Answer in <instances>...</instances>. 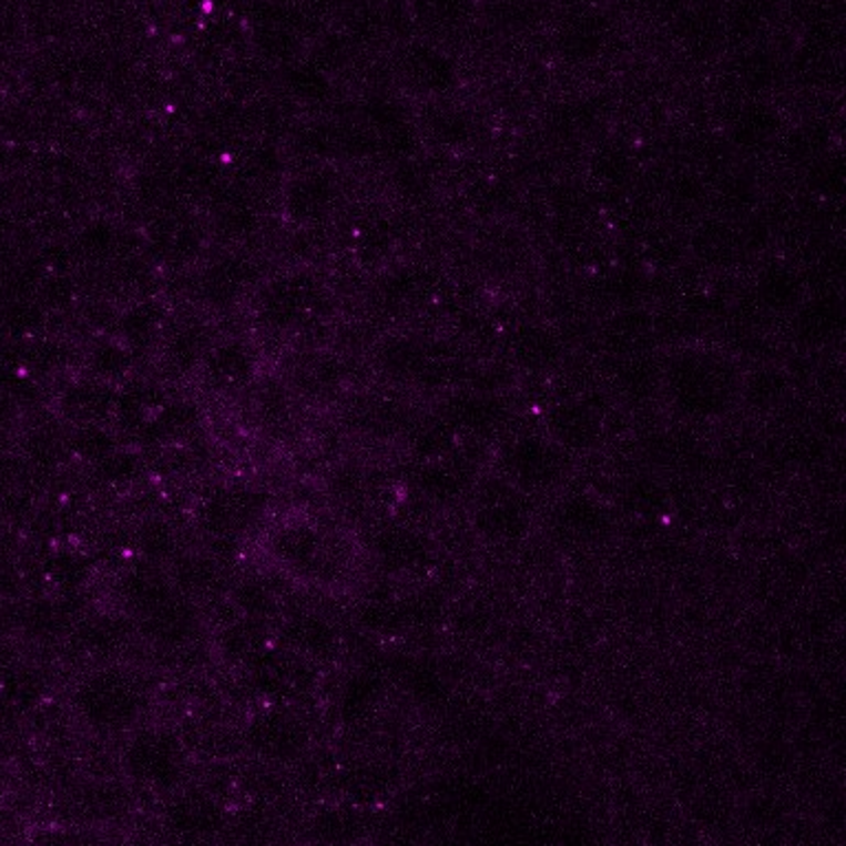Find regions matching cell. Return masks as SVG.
Masks as SVG:
<instances>
[{
	"label": "cell",
	"instance_id": "9",
	"mask_svg": "<svg viewBox=\"0 0 846 846\" xmlns=\"http://www.w3.org/2000/svg\"><path fill=\"white\" fill-rule=\"evenodd\" d=\"M172 823L179 832L203 834L216 825V809L207 801H185L174 809Z\"/></svg>",
	"mask_w": 846,
	"mask_h": 846
},
{
	"label": "cell",
	"instance_id": "1",
	"mask_svg": "<svg viewBox=\"0 0 846 846\" xmlns=\"http://www.w3.org/2000/svg\"><path fill=\"white\" fill-rule=\"evenodd\" d=\"M144 703L142 685L124 673L106 671L89 679L78 692V705L86 718L104 727L131 723Z\"/></svg>",
	"mask_w": 846,
	"mask_h": 846
},
{
	"label": "cell",
	"instance_id": "4",
	"mask_svg": "<svg viewBox=\"0 0 846 846\" xmlns=\"http://www.w3.org/2000/svg\"><path fill=\"white\" fill-rule=\"evenodd\" d=\"M261 501L252 492L230 490L216 495L203 511L210 531L221 536H234L245 529L258 513Z\"/></svg>",
	"mask_w": 846,
	"mask_h": 846
},
{
	"label": "cell",
	"instance_id": "10",
	"mask_svg": "<svg viewBox=\"0 0 846 846\" xmlns=\"http://www.w3.org/2000/svg\"><path fill=\"white\" fill-rule=\"evenodd\" d=\"M80 640L84 642L86 649L104 653V651H113L124 640V629L118 622L98 620V622L84 624V629L80 631Z\"/></svg>",
	"mask_w": 846,
	"mask_h": 846
},
{
	"label": "cell",
	"instance_id": "3",
	"mask_svg": "<svg viewBox=\"0 0 846 846\" xmlns=\"http://www.w3.org/2000/svg\"><path fill=\"white\" fill-rule=\"evenodd\" d=\"M305 741H307V736H305V730L300 727V723L296 718H292L287 714H278V712L261 716L249 730V743L263 756H269L276 761H287V758L296 756L303 750Z\"/></svg>",
	"mask_w": 846,
	"mask_h": 846
},
{
	"label": "cell",
	"instance_id": "6",
	"mask_svg": "<svg viewBox=\"0 0 846 846\" xmlns=\"http://www.w3.org/2000/svg\"><path fill=\"white\" fill-rule=\"evenodd\" d=\"M192 622V611L183 602H172L169 598L160 607L149 611L146 626L155 640L176 644L190 633Z\"/></svg>",
	"mask_w": 846,
	"mask_h": 846
},
{
	"label": "cell",
	"instance_id": "8",
	"mask_svg": "<svg viewBox=\"0 0 846 846\" xmlns=\"http://www.w3.org/2000/svg\"><path fill=\"white\" fill-rule=\"evenodd\" d=\"M285 640L298 653L303 651V653L318 655L332 646L334 633L329 631V626L325 622L309 618V615H303V618L292 620L285 626Z\"/></svg>",
	"mask_w": 846,
	"mask_h": 846
},
{
	"label": "cell",
	"instance_id": "2",
	"mask_svg": "<svg viewBox=\"0 0 846 846\" xmlns=\"http://www.w3.org/2000/svg\"><path fill=\"white\" fill-rule=\"evenodd\" d=\"M129 772L153 787H170L176 783L179 772H181V758H179V747L174 738L166 734L149 732L140 736L129 754H126Z\"/></svg>",
	"mask_w": 846,
	"mask_h": 846
},
{
	"label": "cell",
	"instance_id": "5",
	"mask_svg": "<svg viewBox=\"0 0 846 846\" xmlns=\"http://www.w3.org/2000/svg\"><path fill=\"white\" fill-rule=\"evenodd\" d=\"M256 685L265 694L289 696L303 690L305 685V669L298 660L287 655H267L261 658L254 666Z\"/></svg>",
	"mask_w": 846,
	"mask_h": 846
},
{
	"label": "cell",
	"instance_id": "7",
	"mask_svg": "<svg viewBox=\"0 0 846 846\" xmlns=\"http://www.w3.org/2000/svg\"><path fill=\"white\" fill-rule=\"evenodd\" d=\"M274 553L289 567H307L318 553V536L303 524L287 527L276 536Z\"/></svg>",
	"mask_w": 846,
	"mask_h": 846
},
{
	"label": "cell",
	"instance_id": "12",
	"mask_svg": "<svg viewBox=\"0 0 846 846\" xmlns=\"http://www.w3.org/2000/svg\"><path fill=\"white\" fill-rule=\"evenodd\" d=\"M214 575H216L214 567H210V562L205 560H185L183 567L179 569L181 584L187 589H207Z\"/></svg>",
	"mask_w": 846,
	"mask_h": 846
},
{
	"label": "cell",
	"instance_id": "11",
	"mask_svg": "<svg viewBox=\"0 0 846 846\" xmlns=\"http://www.w3.org/2000/svg\"><path fill=\"white\" fill-rule=\"evenodd\" d=\"M140 538H142V549L153 558H164L172 551V533L164 522L144 524Z\"/></svg>",
	"mask_w": 846,
	"mask_h": 846
}]
</instances>
